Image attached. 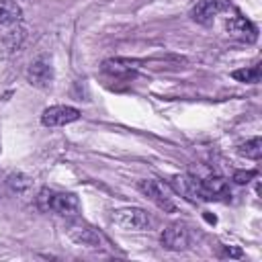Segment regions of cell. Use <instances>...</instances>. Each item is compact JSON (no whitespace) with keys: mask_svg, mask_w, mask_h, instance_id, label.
<instances>
[{"mask_svg":"<svg viewBox=\"0 0 262 262\" xmlns=\"http://www.w3.org/2000/svg\"><path fill=\"white\" fill-rule=\"evenodd\" d=\"M37 207L45 213H55L59 217H76L80 213V199L74 192L41 188L37 194Z\"/></svg>","mask_w":262,"mask_h":262,"instance_id":"obj_1","label":"cell"},{"mask_svg":"<svg viewBox=\"0 0 262 262\" xmlns=\"http://www.w3.org/2000/svg\"><path fill=\"white\" fill-rule=\"evenodd\" d=\"M111 219L123 231H143V229H149L151 223H154L151 215L147 211L139 209V207L117 209V211H113V217Z\"/></svg>","mask_w":262,"mask_h":262,"instance_id":"obj_2","label":"cell"},{"mask_svg":"<svg viewBox=\"0 0 262 262\" xmlns=\"http://www.w3.org/2000/svg\"><path fill=\"white\" fill-rule=\"evenodd\" d=\"M137 188H139V192L145 199H149L164 213L176 211V205L172 201V192H170V188L164 182H160V180H139L137 182Z\"/></svg>","mask_w":262,"mask_h":262,"instance_id":"obj_3","label":"cell"},{"mask_svg":"<svg viewBox=\"0 0 262 262\" xmlns=\"http://www.w3.org/2000/svg\"><path fill=\"white\" fill-rule=\"evenodd\" d=\"M78 119H80V111L76 106H68V104H55L41 113V123L45 127H63Z\"/></svg>","mask_w":262,"mask_h":262,"instance_id":"obj_4","label":"cell"},{"mask_svg":"<svg viewBox=\"0 0 262 262\" xmlns=\"http://www.w3.org/2000/svg\"><path fill=\"white\" fill-rule=\"evenodd\" d=\"M27 82L35 88H49L53 82V66L45 57L35 59L27 68Z\"/></svg>","mask_w":262,"mask_h":262,"instance_id":"obj_5","label":"cell"},{"mask_svg":"<svg viewBox=\"0 0 262 262\" xmlns=\"http://www.w3.org/2000/svg\"><path fill=\"white\" fill-rule=\"evenodd\" d=\"M160 242L166 250H174V252H180V250H186L188 244H190V235H188V229L182 225V223H172L168 225L162 235H160Z\"/></svg>","mask_w":262,"mask_h":262,"instance_id":"obj_6","label":"cell"},{"mask_svg":"<svg viewBox=\"0 0 262 262\" xmlns=\"http://www.w3.org/2000/svg\"><path fill=\"white\" fill-rule=\"evenodd\" d=\"M68 235H70V239L72 242H76V244H80V246H88V248H98L100 244H102V235L96 231V229H92L90 225H86V223H82V221H72L70 225H68Z\"/></svg>","mask_w":262,"mask_h":262,"instance_id":"obj_7","label":"cell"},{"mask_svg":"<svg viewBox=\"0 0 262 262\" xmlns=\"http://www.w3.org/2000/svg\"><path fill=\"white\" fill-rule=\"evenodd\" d=\"M201 190H203V201H227L231 196L229 182L221 176L201 178Z\"/></svg>","mask_w":262,"mask_h":262,"instance_id":"obj_8","label":"cell"},{"mask_svg":"<svg viewBox=\"0 0 262 262\" xmlns=\"http://www.w3.org/2000/svg\"><path fill=\"white\" fill-rule=\"evenodd\" d=\"M225 31L229 37L237 39V41H244V43H254L258 39V31L256 27L244 18V16H231L225 20Z\"/></svg>","mask_w":262,"mask_h":262,"instance_id":"obj_9","label":"cell"},{"mask_svg":"<svg viewBox=\"0 0 262 262\" xmlns=\"http://www.w3.org/2000/svg\"><path fill=\"white\" fill-rule=\"evenodd\" d=\"M225 8H227V4L223 0H199L190 8V18L199 25H211L213 18Z\"/></svg>","mask_w":262,"mask_h":262,"instance_id":"obj_10","label":"cell"},{"mask_svg":"<svg viewBox=\"0 0 262 262\" xmlns=\"http://www.w3.org/2000/svg\"><path fill=\"white\" fill-rule=\"evenodd\" d=\"M172 188L184 196L186 201H203V190H201V178H194V176H188V174H178L172 178Z\"/></svg>","mask_w":262,"mask_h":262,"instance_id":"obj_11","label":"cell"},{"mask_svg":"<svg viewBox=\"0 0 262 262\" xmlns=\"http://www.w3.org/2000/svg\"><path fill=\"white\" fill-rule=\"evenodd\" d=\"M139 61L135 59H125V57H111L102 61V72L108 74L111 78H129L137 72Z\"/></svg>","mask_w":262,"mask_h":262,"instance_id":"obj_12","label":"cell"},{"mask_svg":"<svg viewBox=\"0 0 262 262\" xmlns=\"http://www.w3.org/2000/svg\"><path fill=\"white\" fill-rule=\"evenodd\" d=\"M23 16L20 6L14 0H0V25H14Z\"/></svg>","mask_w":262,"mask_h":262,"instance_id":"obj_13","label":"cell"},{"mask_svg":"<svg viewBox=\"0 0 262 262\" xmlns=\"http://www.w3.org/2000/svg\"><path fill=\"white\" fill-rule=\"evenodd\" d=\"M237 154L244 156V158H250V160H260V156H262V139L260 137L248 139L246 143L237 145Z\"/></svg>","mask_w":262,"mask_h":262,"instance_id":"obj_14","label":"cell"},{"mask_svg":"<svg viewBox=\"0 0 262 262\" xmlns=\"http://www.w3.org/2000/svg\"><path fill=\"white\" fill-rule=\"evenodd\" d=\"M6 182H8V186H10L14 192H18V194H23V192H27V190L31 188V178L25 176L23 172H12V174L6 178Z\"/></svg>","mask_w":262,"mask_h":262,"instance_id":"obj_15","label":"cell"},{"mask_svg":"<svg viewBox=\"0 0 262 262\" xmlns=\"http://www.w3.org/2000/svg\"><path fill=\"white\" fill-rule=\"evenodd\" d=\"M231 78L237 82H248V84H256L260 80V68L252 66V68H244V70H235L231 72Z\"/></svg>","mask_w":262,"mask_h":262,"instance_id":"obj_16","label":"cell"},{"mask_svg":"<svg viewBox=\"0 0 262 262\" xmlns=\"http://www.w3.org/2000/svg\"><path fill=\"white\" fill-rule=\"evenodd\" d=\"M256 176V170H237L233 172V182L235 184H248Z\"/></svg>","mask_w":262,"mask_h":262,"instance_id":"obj_17","label":"cell"},{"mask_svg":"<svg viewBox=\"0 0 262 262\" xmlns=\"http://www.w3.org/2000/svg\"><path fill=\"white\" fill-rule=\"evenodd\" d=\"M225 258H242V250L239 248H233V246H223V254Z\"/></svg>","mask_w":262,"mask_h":262,"instance_id":"obj_18","label":"cell"},{"mask_svg":"<svg viewBox=\"0 0 262 262\" xmlns=\"http://www.w3.org/2000/svg\"><path fill=\"white\" fill-rule=\"evenodd\" d=\"M205 219H207V221H209V223H215V221H217V219H215V215H209V213H207V215H205Z\"/></svg>","mask_w":262,"mask_h":262,"instance_id":"obj_19","label":"cell"}]
</instances>
